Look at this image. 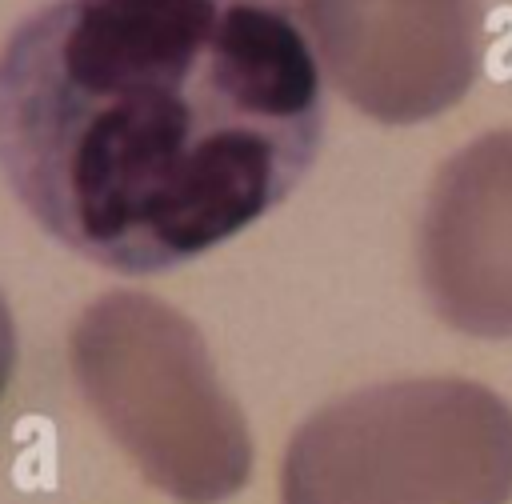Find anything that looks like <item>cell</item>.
I'll use <instances>...</instances> for the list:
<instances>
[{
    "mask_svg": "<svg viewBox=\"0 0 512 504\" xmlns=\"http://www.w3.org/2000/svg\"><path fill=\"white\" fill-rule=\"evenodd\" d=\"M12 368H16V324H12L8 300L0 296V396L12 380Z\"/></svg>",
    "mask_w": 512,
    "mask_h": 504,
    "instance_id": "obj_6",
    "label": "cell"
},
{
    "mask_svg": "<svg viewBox=\"0 0 512 504\" xmlns=\"http://www.w3.org/2000/svg\"><path fill=\"white\" fill-rule=\"evenodd\" d=\"M512 404L456 376L392 380L312 412L284 448L280 504H508Z\"/></svg>",
    "mask_w": 512,
    "mask_h": 504,
    "instance_id": "obj_3",
    "label": "cell"
},
{
    "mask_svg": "<svg viewBox=\"0 0 512 504\" xmlns=\"http://www.w3.org/2000/svg\"><path fill=\"white\" fill-rule=\"evenodd\" d=\"M416 256L444 324L512 340V128L484 132L440 164Z\"/></svg>",
    "mask_w": 512,
    "mask_h": 504,
    "instance_id": "obj_5",
    "label": "cell"
},
{
    "mask_svg": "<svg viewBox=\"0 0 512 504\" xmlns=\"http://www.w3.org/2000/svg\"><path fill=\"white\" fill-rule=\"evenodd\" d=\"M68 356L84 400L152 488L180 504H220L248 484V420L200 328L172 304L104 292L80 312Z\"/></svg>",
    "mask_w": 512,
    "mask_h": 504,
    "instance_id": "obj_2",
    "label": "cell"
},
{
    "mask_svg": "<svg viewBox=\"0 0 512 504\" xmlns=\"http://www.w3.org/2000/svg\"><path fill=\"white\" fill-rule=\"evenodd\" d=\"M324 72L268 0H52L0 48V168L84 260L148 276L308 176Z\"/></svg>",
    "mask_w": 512,
    "mask_h": 504,
    "instance_id": "obj_1",
    "label": "cell"
},
{
    "mask_svg": "<svg viewBox=\"0 0 512 504\" xmlns=\"http://www.w3.org/2000/svg\"><path fill=\"white\" fill-rule=\"evenodd\" d=\"M320 72L372 120L416 124L452 108L480 68V0H268Z\"/></svg>",
    "mask_w": 512,
    "mask_h": 504,
    "instance_id": "obj_4",
    "label": "cell"
}]
</instances>
